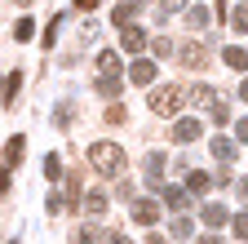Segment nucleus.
Here are the masks:
<instances>
[{
	"label": "nucleus",
	"mask_w": 248,
	"mask_h": 244,
	"mask_svg": "<svg viewBox=\"0 0 248 244\" xmlns=\"http://www.w3.org/2000/svg\"><path fill=\"white\" fill-rule=\"evenodd\" d=\"M120 84H124V67H120V53H98V94L102 98H120Z\"/></svg>",
	"instance_id": "1"
},
{
	"label": "nucleus",
	"mask_w": 248,
	"mask_h": 244,
	"mask_svg": "<svg viewBox=\"0 0 248 244\" xmlns=\"http://www.w3.org/2000/svg\"><path fill=\"white\" fill-rule=\"evenodd\" d=\"M186 102H191V94H182L177 84H160V89L151 94V111H155V115H177Z\"/></svg>",
	"instance_id": "2"
},
{
	"label": "nucleus",
	"mask_w": 248,
	"mask_h": 244,
	"mask_svg": "<svg viewBox=\"0 0 248 244\" xmlns=\"http://www.w3.org/2000/svg\"><path fill=\"white\" fill-rule=\"evenodd\" d=\"M89 164L98 169V173H120L124 169V151L115 142H93L89 146Z\"/></svg>",
	"instance_id": "3"
},
{
	"label": "nucleus",
	"mask_w": 248,
	"mask_h": 244,
	"mask_svg": "<svg viewBox=\"0 0 248 244\" xmlns=\"http://www.w3.org/2000/svg\"><path fill=\"white\" fill-rule=\"evenodd\" d=\"M146 187L151 191H164V156H160V151H151V156H146Z\"/></svg>",
	"instance_id": "4"
},
{
	"label": "nucleus",
	"mask_w": 248,
	"mask_h": 244,
	"mask_svg": "<svg viewBox=\"0 0 248 244\" xmlns=\"http://www.w3.org/2000/svg\"><path fill=\"white\" fill-rule=\"evenodd\" d=\"M164 200V195H160ZM160 200H138L133 204V222L138 227H155V222H160Z\"/></svg>",
	"instance_id": "5"
},
{
	"label": "nucleus",
	"mask_w": 248,
	"mask_h": 244,
	"mask_svg": "<svg viewBox=\"0 0 248 244\" xmlns=\"http://www.w3.org/2000/svg\"><path fill=\"white\" fill-rule=\"evenodd\" d=\"M120 49L124 53H142L146 49V32H142V27H124V32H120Z\"/></svg>",
	"instance_id": "6"
},
{
	"label": "nucleus",
	"mask_w": 248,
	"mask_h": 244,
	"mask_svg": "<svg viewBox=\"0 0 248 244\" xmlns=\"http://www.w3.org/2000/svg\"><path fill=\"white\" fill-rule=\"evenodd\" d=\"M160 195H164V204H169V209H177V213H182L186 204H191V195H195V191H191V187H164Z\"/></svg>",
	"instance_id": "7"
},
{
	"label": "nucleus",
	"mask_w": 248,
	"mask_h": 244,
	"mask_svg": "<svg viewBox=\"0 0 248 244\" xmlns=\"http://www.w3.org/2000/svg\"><path fill=\"white\" fill-rule=\"evenodd\" d=\"M177 53H182V67H191V71H200V67H204V58H208L204 45H195V40H191V45H182Z\"/></svg>",
	"instance_id": "8"
},
{
	"label": "nucleus",
	"mask_w": 248,
	"mask_h": 244,
	"mask_svg": "<svg viewBox=\"0 0 248 244\" xmlns=\"http://www.w3.org/2000/svg\"><path fill=\"white\" fill-rule=\"evenodd\" d=\"M169 138L173 142H195L200 138V120H177V125L169 129Z\"/></svg>",
	"instance_id": "9"
},
{
	"label": "nucleus",
	"mask_w": 248,
	"mask_h": 244,
	"mask_svg": "<svg viewBox=\"0 0 248 244\" xmlns=\"http://www.w3.org/2000/svg\"><path fill=\"white\" fill-rule=\"evenodd\" d=\"M169 235H173V240H191V235H195V218L182 209L177 218H173V227H169Z\"/></svg>",
	"instance_id": "10"
},
{
	"label": "nucleus",
	"mask_w": 248,
	"mask_h": 244,
	"mask_svg": "<svg viewBox=\"0 0 248 244\" xmlns=\"http://www.w3.org/2000/svg\"><path fill=\"white\" fill-rule=\"evenodd\" d=\"M200 218H204V227L217 231V227H226V222H231V213H226L222 204H204V209H200Z\"/></svg>",
	"instance_id": "11"
},
{
	"label": "nucleus",
	"mask_w": 248,
	"mask_h": 244,
	"mask_svg": "<svg viewBox=\"0 0 248 244\" xmlns=\"http://www.w3.org/2000/svg\"><path fill=\"white\" fill-rule=\"evenodd\" d=\"M22 151H27V142H22V133H14V138H9V146H5V164H9V169H18V164H22Z\"/></svg>",
	"instance_id": "12"
},
{
	"label": "nucleus",
	"mask_w": 248,
	"mask_h": 244,
	"mask_svg": "<svg viewBox=\"0 0 248 244\" xmlns=\"http://www.w3.org/2000/svg\"><path fill=\"white\" fill-rule=\"evenodd\" d=\"M129 80H133V84H142V89H151V80H155V63H133Z\"/></svg>",
	"instance_id": "13"
},
{
	"label": "nucleus",
	"mask_w": 248,
	"mask_h": 244,
	"mask_svg": "<svg viewBox=\"0 0 248 244\" xmlns=\"http://www.w3.org/2000/svg\"><path fill=\"white\" fill-rule=\"evenodd\" d=\"M191 102L204 107V111H213V107H217V94H213L208 84H195V89H191Z\"/></svg>",
	"instance_id": "14"
},
{
	"label": "nucleus",
	"mask_w": 248,
	"mask_h": 244,
	"mask_svg": "<svg viewBox=\"0 0 248 244\" xmlns=\"http://www.w3.org/2000/svg\"><path fill=\"white\" fill-rule=\"evenodd\" d=\"M213 156L222 160V164H231V160H235V142H231V138H213Z\"/></svg>",
	"instance_id": "15"
},
{
	"label": "nucleus",
	"mask_w": 248,
	"mask_h": 244,
	"mask_svg": "<svg viewBox=\"0 0 248 244\" xmlns=\"http://www.w3.org/2000/svg\"><path fill=\"white\" fill-rule=\"evenodd\" d=\"M186 187H191L195 195H204V191L213 187V178H208V173H200V169H191V173H186Z\"/></svg>",
	"instance_id": "16"
},
{
	"label": "nucleus",
	"mask_w": 248,
	"mask_h": 244,
	"mask_svg": "<svg viewBox=\"0 0 248 244\" xmlns=\"http://www.w3.org/2000/svg\"><path fill=\"white\" fill-rule=\"evenodd\" d=\"M84 213H89V218H102V213H107V195H102V191L84 195Z\"/></svg>",
	"instance_id": "17"
},
{
	"label": "nucleus",
	"mask_w": 248,
	"mask_h": 244,
	"mask_svg": "<svg viewBox=\"0 0 248 244\" xmlns=\"http://www.w3.org/2000/svg\"><path fill=\"white\" fill-rule=\"evenodd\" d=\"M222 58H226V67H235V71H248V49H235V45H231Z\"/></svg>",
	"instance_id": "18"
},
{
	"label": "nucleus",
	"mask_w": 248,
	"mask_h": 244,
	"mask_svg": "<svg viewBox=\"0 0 248 244\" xmlns=\"http://www.w3.org/2000/svg\"><path fill=\"white\" fill-rule=\"evenodd\" d=\"M18 89H22V76H18V71H9V76H5V89H0V94H5V107L18 98Z\"/></svg>",
	"instance_id": "19"
},
{
	"label": "nucleus",
	"mask_w": 248,
	"mask_h": 244,
	"mask_svg": "<svg viewBox=\"0 0 248 244\" xmlns=\"http://www.w3.org/2000/svg\"><path fill=\"white\" fill-rule=\"evenodd\" d=\"M31 36H36V22H31V18H18L14 22V40H31Z\"/></svg>",
	"instance_id": "20"
},
{
	"label": "nucleus",
	"mask_w": 248,
	"mask_h": 244,
	"mask_svg": "<svg viewBox=\"0 0 248 244\" xmlns=\"http://www.w3.org/2000/svg\"><path fill=\"white\" fill-rule=\"evenodd\" d=\"M231 22H235V32H248V5H235L231 9Z\"/></svg>",
	"instance_id": "21"
},
{
	"label": "nucleus",
	"mask_w": 248,
	"mask_h": 244,
	"mask_svg": "<svg viewBox=\"0 0 248 244\" xmlns=\"http://www.w3.org/2000/svg\"><path fill=\"white\" fill-rule=\"evenodd\" d=\"M231 231H235L239 240H248V213H239V218H231Z\"/></svg>",
	"instance_id": "22"
},
{
	"label": "nucleus",
	"mask_w": 248,
	"mask_h": 244,
	"mask_svg": "<svg viewBox=\"0 0 248 244\" xmlns=\"http://www.w3.org/2000/svg\"><path fill=\"white\" fill-rule=\"evenodd\" d=\"M186 22H191V27H208V9H191V14H186Z\"/></svg>",
	"instance_id": "23"
},
{
	"label": "nucleus",
	"mask_w": 248,
	"mask_h": 244,
	"mask_svg": "<svg viewBox=\"0 0 248 244\" xmlns=\"http://www.w3.org/2000/svg\"><path fill=\"white\" fill-rule=\"evenodd\" d=\"M62 173V160L58 156H45V178H58Z\"/></svg>",
	"instance_id": "24"
},
{
	"label": "nucleus",
	"mask_w": 248,
	"mask_h": 244,
	"mask_svg": "<svg viewBox=\"0 0 248 244\" xmlns=\"http://www.w3.org/2000/svg\"><path fill=\"white\" fill-rule=\"evenodd\" d=\"M208 115H213V120H217V125H231V111H226V102H217V107H213V111H208Z\"/></svg>",
	"instance_id": "25"
},
{
	"label": "nucleus",
	"mask_w": 248,
	"mask_h": 244,
	"mask_svg": "<svg viewBox=\"0 0 248 244\" xmlns=\"http://www.w3.org/2000/svg\"><path fill=\"white\" fill-rule=\"evenodd\" d=\"M151 49H155V58H169V53H173V40H164V36H160Z\"/></svg>",
	"instance_id": "26"
},
{
	"label": "nucleus",
	"mask_w": 248,
	"mask_h": 244,
	"mask_svg": "<svg viewBox=\"0 0 248 244\" xmlns=\"http://www.w3.org/2000/svg\"><path fill=\"white\" fill-rule=\"evenodd\" d=\"M182 5H186V0H160V14H177Z\"/></svg>",
	"instance_id": "27"
},
{
	"label": "nucleus",
	"mask_w": 248,
	"mask_h": 244,
	"mask_svg": "<svg viewBox=\"0 0 248 244\" xmlns=\"http://www.w3.org/2000/svg\"><path fill=\"white\" fill-rule=\"evenodd\" d=\"M235 138H239V142H248V120H239V125H235Z\"/></svg>",
	"instance_id": "28"
},
{
	"label": "nucleus",
	"mask_w": 248,
	"mask_h": 244,
	"mask_svg": "<svg viewBox=\"0 0 248 244\" xmlns=\"http://www.w3.org/2000/svg\"><path fill=\"white\" fill-rule=\"evenodd\" d=\"M235 191H239V200L248 204V178H239V187H235Z\"/></svg>",
	"instance_id": "29"
},
{
	"label": "nucleus",
	"mask_w": 248,
	"mask_h": 244,
	"mask_svg": "<svg viewBox=\"0 0 248 244\" xmlns=\"http://www.w3.org/2000/svg\"><path fill=\"white\" fill-rule=\"evenodd\" d=\"M76 9H98V0H76Z\"/></svg>",
	"instance_id": "30"
},
{
	"label": "nucleus",
	"mask_w": 248,
	"mask_h": 244,
	"mask_svg": "<svg viewBox=\"0 0 248 244\" xmlns=\"http://www.w3.org/2000/svg\"><path fill=\"white\" fill-rule=\"evenodd\" d=\"M239 98H244V102H248V76H244V84H239Z\"/></svg>",
	"instance_id": "31"
}]
</instances>
